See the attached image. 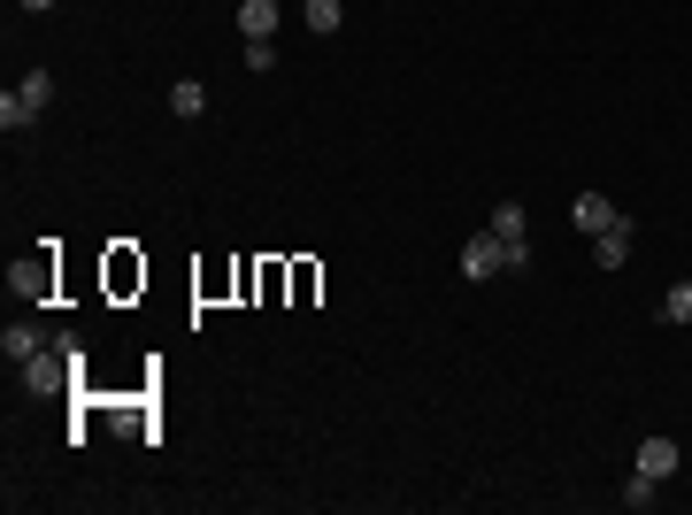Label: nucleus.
<instances>
[{
    "label": "nucleus",
    "instance_id": "6e6552de",
    "mask_svg": "<svg viewBox=\"0 0 692 515\" xmlns=\"http://www.w3.org/2000/svg\"><path fill=\"white\" fill-rule=\"evenodd\" d=\"M169 108H178V116H208V85L201 77H178V85H169Z\"/></svg>",
    "mask_w": 692,
    "mask_h": 515
},
{
    "label": "nucleus",
    "instance_id": "4468645a",
    "mask_svg": "<svg viewBox=\"0 0 692 515\" xmlns=\"http://www.w3.org/2000/svg\"><path fill=\"white\" fill-rule=\"evenodd\" d=\"M246 69H278V47L270 39H246Z\"/></svg>",
    "mask_w": 692,
    "mask_h": 515
},
{
    "label": "nucleus",
    "instance_id": "9d476101",
    "mask_svg": "<svg viewBox=\"0 0 692 515\" xmlns=\"http://www.w3.org/2000/svg\"><path fill=\"white\" fill-rule=\"evenodd\" d=\"M300 16H308V31H316V39H331L346 9H338V0H300Z\"/></svg>",
    "mask_w": 692,
    "mask_h": 515
},
{
    "label": "nucleus",
    "instance_id": "2eb2a0df",
    "mask_svg": "<svg viewBox=\"0 0 692 515\" xmlns=\"http://www.w3.org/2000/svg\"><path fill=\"white\" fill-rule=\"evenodd\" d=\"M16 9H24V16H39V9H54V0H16Z\"/></svg>",
    "mask_w": 692,
    "mask_h": 515
},
{
    "label": "nucleus",
    "instance_id": "f03ea898",
    "mask_svg": "<svg viewBox=\"0 0 692 515\" xmlns=\"http://www.w3.org/2000/svg\"><path fill=\"white\" fill-rule=\"evenodd\" d=\"M492 231H500V246H508V270H524V262H531V246H524V239H531V216H524V201H500V208H492Z\"/></svg>",
    "mask_w": 692,
    "mask_h": 515
},
{
    "label": "nucleus",
    "instance_id": "0eeeda50",
    "mask_svg": "<svg viewBox=\"0 0 692 515\" xmlns=\"http://www.w3.org/2000/svg\"><path fill=\"white\" fill-rule=\"evenodd\" d=\"M631 469H646V477L662 485V477L677 469V439H662V432H646V439H639V462H631Z\"/></svg>",
    "mask_w": 692,
    "mask_h": 515
},
{
    "label": "nucleus",
    "instance_id": "39448f33",
    "mask_svg": "<svg viewBox=\"0 0 692 515\" xmlns=\"http://www.w3.org/2000/svg\"><path fill=\"white\" fill-rule=\"evenodd\" d=\"M592 262H600V270H624V262H631V216H616L608 231L592 239Z\"/></svg>",
    "mask_w": 692,
    "mask_h": 515
},
{
    "label": "nucleus",
    "instance_id": "9b49d317",
    "mask_svg": "<svg viewBox=\"0 0 692 515\" xmlns=\"http://www.w3.org/2000/svg\"><path fill=\"white\" fill-rule=\"evenodd\" d=\"M0 347H9V362H31V355L47 347V338H39L31 323H9V338H0Z\"/></svg>",
    "mask_w": 692,
    "mask_h": 515
},
{
    "label": "nucleus",
    "instance_id": "f257e3e1",
    "mask_svg": "<svg viewBox=\"0 0 692 515\" xmlns=\"http://www.w3.org/2000/svg\"><path fill=\"white\" fill-rule=\"evenodd\" d=\"M69 370H77V338H47V347L24 362V392H39V400H54L62 385H69Z\"/></svg>",
    "mask_w": 692,
    "mask_h": 515
},
{
    "label": "nucleus",
    "instance_id": "423d86ee",
    "mask_svg": "<svg viewBox=\"0 0 692 515\" xmlns=\"http://www.w3.org/2000/svg\"><path fill=\"white\" fill-rule=\"evenodd\" d=\"M278 24H285L278 0H239V31L246 39H278Z\"/></svg>",
    "mask_w": 692,
    "mask_h": 515
},
{
    "label": "nucleus",
    "instance_id": "20e7f679",
    "mask_svg": "<svg viewBox=\"0 0 692 515\" xmlns=\"http://www.w3.org/2000/svg\"><path fill=\"white\" fill-rule=\"evenodd\" d=\"M616 216H624V208H616L608 193H577V201H569V223H577V231H592V239H600V231H608Z\"/></svg>",
    "mask_w": 692,
    "mask_h": 515
},
{
    "label": "nucleus",
    "instance_id": "7ed1b4c3",
    "mask_svg": "<svg viewBox=\"0 0 692 515\" xmlns=\"http://www.w3.org/2000/svg\"><path fill=\"white\" fill-rule=\"evenodd\" d=\"M500 270H508V246H500V231H477V239L462 246V278H477V285H485V278H500Z\"/></svg>",
    "mask_w": 692,
    "mask_h": 515
},
{
    "label": "nucleus",
    "instance_id": "f8f14e48",
    "mask_svg": "<svg viewBox=\"0 0 692 515\" xmlns=\"http://www.w3.org/2000/svg\"><path fill=\"white\" fill-rule=\"evenodd\" d=\"M654 316H662V323H692V285H669Z\"/></svg>",
    "mask_w": 692,
    "mask_h": 515
},
{
    "label": "nucleus",
    "instance_id": "ddd939ff",
    "mask_svg": "<svg viewBox=\"0 0 692 515\" xmlns=\"http://www.w3.org/2000/svg\"><path fill=\"white\" fill-rule=\"evenodd\" d=\"M662 500V485L646 477V469H631V485H624V507H654Z\"/></svg>",
    "mask_w": 692,
    "mask_h": 515
},
{
    "label": "nucleus",
    "instance_id": "1a4fd4ad",
    "mask_svg": "<svg viewBox=\"0 0 692 515\" xmlns=\"http://www.w3.org/2000/svg\"><path fill=\"white\" fill-rule=\"evenodd\" d=\"M31 124H39V116H31V101L16 93V85H9V93H0V131L16 139V131H31Z\"/></svg>",
    "mask_w": 692,
    "mask_h": 515
}]
</instances>
